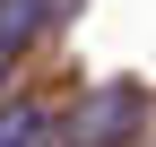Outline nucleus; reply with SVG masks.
Segmentation results:
<instances>
[{
	"label": "nucleus",
	"mask_w": 156,
	"mask_h": 147,
	"mask_svg": "<svg viewBox=\"0 0 156 147\" xmlns=\"http://www.w3.org/2000/svg\"><path fill=\"white\" fill-rule=\"evenodd\" d=\"M44 17H52V0H0V43H35V35H44Z\"/></svg>",
	"instance_id": "obj_3"
},
{
	"label": "nucleus",
	"mask_w": 156,
	"mask_h": 147,
	"mask_svg": "<svg viewBox=\"0 0 156 147\" xmlns=\"http://www.w3.org/2000/svg\"><path fill=\"white\" fill-rule=\"evenodd\" d=\"M130 121H139V87H104L69 121V147H113V138H130Z\"/></svg>",
	"instance_id": "obj_1"
},
{
	"label": "nucleus",
	"mask_w": 156,
	"mask_h": 147,
	"mask_svg": "<svg viewBox=\"0 0 156 147\" xmlns=\"http://www.w3.org/2000/svg\"><path fill=\"white\" fill-rule=\"evenodd\" d=\"M0 87H9V43H0Z\"/></svg>",
	"instance_id": "obj_4"
},
{
	"label": "nucleus",
	"mask_w": 156,
	"mask_h": 147,
	"mask_svg": "<svg viewBox=\"0 0 156 147\" xmlns=\"http://www.w3.org/2000/svg\"><path fill=\"white\" fill-rule=\"evenodd\" d=\"M61 130V104L35 95V87H17V95H0V147H52Z\"/></svg>",
	"instance_id": "obj_2"
}]
</instances>
